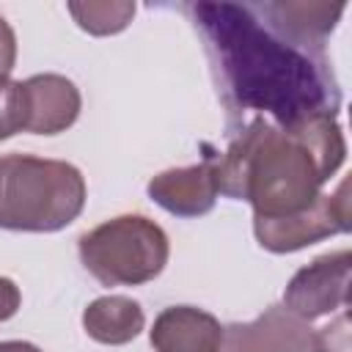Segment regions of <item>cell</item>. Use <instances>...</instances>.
Returning a JSON list of instances; mask_svg holds the SVG:
<instances>
[{
  "mask_svg": "<svg viewBox=\"0 0 352 352\" xmlns=\"http://www.w3.org/2000/svg\"><path fill=\"white\" fill-rule=\"evenodd\" d=\"M184 11L204 38L228 113H256L283 129L338 116L341 88L324 50L283 36L253 6L190 3Z\"/></svg>",
  "mask_w": 352,
  "mask_h": 352,
  "instance_id": "1",
  "label": "cell"
},
{
  "mask_svg": "<svg viewBox=\"0 0 352 352\" xmlns=\"http://www.w3.org/2000/svg\"><path fill=\"white\" fill-rule=\"evenodd\" d=\"M346 160L336 116H311L294 126L250 118L214 157L217 192L253 206V223H278L311 209Z\"/></svg>",
  "mask_w": 352,
  "mask_h": 352,
  "instance_id": "2",
  "label": "cell"
},
{
  "mask_svg": "<svg viewBox=\"0 0 352 352\" xmlns=\"http://www.w3.org/2000/svg\"><path fill=\"white\" fill-rule=\"evenodd\" d=\"M85 179L63 160L0 157V228L50 234L74 223L85 206Z\"/></svg>",
  "mask_w": 352,
  "mask_h": 352,
  "instance_id": "3",
  "label": "cell"
},
{
  "mask_svg": "<svg viewBox=\"0 0 352 352\" xmlns=\"http://www.w3.org/2000/svg\"><path fill=\"white\" fill-rule=\"evenodd\" d=\"M82 267L102 286H140L168 264V234L143 214H118L85 231L77 242Z\"/></svg>",
  "mask_w": 352,
  "mask_h": 352,
  "instance_id": "4",
  "label": "cell"
},
{
  "mask_svg": "<svg viewBox=\"0 0 352 352\" xmlns=\"http://www.w3.org/2000/svg\"><path fill=\"white\" fill-rule=\"evenodd\" d=\"M352 228L349 209V179H341L336 192H324L311 209L278 220V223H253L258 245L270 253H294L319 239L346 234Z\"/></svg>",
  "mask_w": 352,
  "mask_h": 352,
  "instance_id": "5",
  "label": "cell"
},
{
  "mask_svg": "<svg viewBox=\"0 0 352 352\" xmlns=\"http://www.w3.org/2000/svg\"><path fill=\"white\" fill-rule=\"evenodd\" d=\"M349 275L352 253L346 248L316 256L311 264L297 270L286 283L283 308L305 322L344 311L349 305Z\"/></svg>",
  "mask_w": 352,
  "mask_h": 352,
  "instance_id": "6",
  "label": "cell"
},
{
  "mask_svg": "<svg viewBox=\"0 0 352 352\" xmlns=\"http://www.w3.org/2000/svg\"><path fill=\"white\" fill-rule=\"evenodd\" d=\"M22 96V132L60 135L82 107L80 88L63 74H33L19 82Z\"/></svg>",
  "mask_w": 352,
  "mask_h": 352,
  "instance_id": "7",
  "label": "cell"
},
{
  "mask_svg": "<svg viewBox=\"0 0 352 352\" xmlns=\"http://www.w3.org/2000/svg\"><path fill=\"white\" fill-rule=\"evenodd\" d=\"M314 327L283 305H270L253 322L223 327V352H311Z\"/></svg>",
  "mask_w": 352,
  "mask_h": 352,
  "instance_id": "8",
  "label": "cell"
},
{
  "mask_svg": "<svg viewBox=\"0 0 352 352\" xmlns=\"http://www.w3.org/2000/svg\"><path fill=\"white\" fill-rule=\"evenodd\" d=\"M148 198L176 217H201L212 212L217 201V176H214V157H206L198 165L170 168L148 179L146 184Z\"/></svg>",
  "mask_w": 352,
  "mask_h": 352,
  "instance_id": "9",
  "label": "cell"
},
{
  "mask_svg": "<svg viewBox=\"0 0 352 352\" xmlns=\"http://www.w3.org/2000/svg\"><path fill=\"white\" fill-rule=\"evenodd\" d=\"M148 341L157 352H223V327L204 308L170 305L157 314Z\"/></svg>",
  "mask_w": 352,
  "mask_h": 352,
  "instance_id": "10",
  "label": "cell"
},
{
  "mask_svg": "<svg viewBox=\"0 0 352 352\" xmlns=\"http://www.w3.org/2000/svg\"><path fill=\"white\" fill-rule=\"evenodd\" d=\"M344 3H292V0H278V3H261L256 11L270 19L272 28H278L283 36L294 38L297 44L324 50V38L336 30V22L344 14Z\"/></svg>",
  "mask_w": 352,
  "mask_h": 352,
  "instance_id": "11",
  "label": "cell"
},
{
  "mask_svg": "<svg viewBox=\"0 0 352 352\" xmlns=\"http://www.w3.org/2000/svg\"><path fill=\"white\" fill-rule=\"evenodd\" d=\"M143 327H146V314L140 302L124 294L96 297L82 311V330L88 333V338L107 346L129 344L132 338L140 336Z\"/></svg>",
  "mask_w": 352,
  "mask_h": 352,
  "instance_id": "12",
  "label": "cell"
},
{
  "mask_svg": "<svg viewBox=\"0 0 352 352\" xmlns=\"http://www.w3.org/2000/svg\"><path fill=\"white\" fill-rule=\"evenodd\" d=\"M74 22L91 33V36H113L121 33L132 16H135V3L126 0H102V3H69L66 6Z\"/></svg>",
  "mask_w": 352,
  "mask_h": 352,
  "instance_id": "13",
  "label": "cell"
},
{
  "mask_svg": "<svg viewBox=\"0 0 352 352\" xmlns=\"http://www.w3.org/2000/svg\"><path fill=\"white\" fill-rule=\"evenodd\" d=\"M22 132V96L19 82L0 77V140Z\"/></svg>",
  "mask_w": 352,
  "mask_h": 352,
  "instance_id": "14",
  "label": "cell"
},
{
  "mask_svg": "<svg viewBox=\"0 0 352 352\" xmlns=\"http://www.w3.org/2000/svg\"><path fill=\"white\" fill-rule=\"evenodd\" d=\"M311 352H352L349 344V311H338L336 319H330L324 327L314 330Z\"/></svg>",
  "mask_w": 352,
  "mask_h": 352,
  "instance_id": "15",
  "label": "cell"
},
{
  "mask_svg": "<svg viewBox=\"0 0 352 352\" xmlns=\"http://www.w3.org/2000/svg\"><path fill=\"white\" fill-rule=\"evenodd\" d=\"M16 63V36L14 28L0 16V77H8Z\"/></svg>",
  "mask_w": 352,
  "mask_h": 352,
  "instance_id": "16",
  "label": "cell"
},
{
  "mask_svg": "<svg viewBox=\"0 0 352 352\" xmlns=\"http://www.w3.org/2000/svg\"><path fill=\"white\" fill-rule=\"evenodd\" d=\"M22 305V292L11 278L0 275V322H8Z\"/></svg>",
  "mask_w": 352,
  "mask_h": 352,
  "instance_id": "17",
  "label": "cell"
},
{
  "mask_svg": "<svg viewBox=\"0 0 352 352\" xmlns=\"http://www.w3.org/2000/svg\"><path fill=\"white\" fill-rule=\"evenodd\" d=\"M0 352H41L30 341H0Z\"/></svg>",
  "mask_w": 352,
  "mask_h": 352,
  "instance_id": "18",
  "label": "cell"
}]
</instances>
